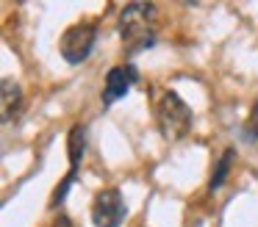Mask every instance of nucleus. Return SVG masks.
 Listing matches in <instances>:
<instances>
[{
  "mask_svg": "<svg viewBox=\"0 0 258 227\" xmlns=\"http://www.w3.org/2000/svg\"><path fill=\"white\" fill-rule=\"evenodd\" d=\"M119 33L131 53L156 44V6L153 3H131L119 14Z\"/></svg>",
  "mask_w": 258,
  "mask_h": 227,
  "instance_id": "f257e3e1",
  "label": "nucleus"
},
{
  "mask_svg": "<svg viewBox=\"0 0 258 227\" xmlns=\"http://www.w3.org/2000/svg\"><path fill=\"white\" fill-rule=\"evenodd\" d=\"M95 42H97V28L92 22H78V25L64 31L61 42H58V50H61L67 64H81V61L89 58Z\"/></svg>",
  "mask_w": 258,
  "mask_h": 227,
  "instance_id": "7ed1b4c3",
  "label": "nucleus"
},
{
  "mask_svg": "<svg viewBox=\"0 0 258 227\" xmlns=\"http://www.w3.org/2000/svg\"><path fill=\"white\" fill-rule=\"evenodd\" d=\"M92 219L95 227H119L125 219V202L117 188H103L92 202Z\"/></svg>",
  "mask_w": 258,
  "mask_h": 227,
  "instance_id": "20e7f679",
  "label": "nucleus"
},
{
  "mask_svg": "<svg viewBox=\"0 0 258 227\" xmlns=\"http://www.w3.org/2000/svg\"><path fill=\"white\" fill-rule=\"evenodd\" d=\"M136 81H139V69H136L134 64L108 69L106 83H103V103H106V105L117 103L119 97H125V94L131 92V86H134Z\"/></svg>",
  "mask_w": 258,
  "mask_h": 227,
  "instance_id": "39448f33",
  "label": "nucleus"
},
{
  "mask_svg": "<svg viewBox=\"0 0 258 227\" xmlns=\"http://www.w3.org/2000/svg\"><path fill=\"white\" fill-rule=\"evenodd\" d=\"M0 105H3V125L14 119L20 114V105H23V92L14 81H3L0 86Z\"/></svg>",
  "mask_w": 258,
  "mask_h": 227,
  "instance_id": "423d86ee",
  "label": "nucleus"
},
{
  "mask_svg": "<svg viewBox=\"0 0 258 227\" xmlns=\"http://www.w3.org/2000/svg\"><path fill=\"white\" fill-rule=\"evenodd\" d=\"M156 119H158V130L167 141H178L189 133L191 127V108L180 100L178 92H167L158 103L156 111Z\"/></svg>",
  "mask_w": 258,
  "mask_h": 227,
  "instance_id": "f03ea898",
  "label": "nucleus"
},
{
  "mask_svg": "<svg viewBox=\"0 0 258 227\" xmlns=\"http://www.w3.org/2000/svg\"><path fill=\"white\" fill-rule=\"evenodd\" d=\"M233 158H236V153L228 147V149L222 153V158L217 161V166H214V175H211V180H208V191H217V188L225 183V177H228V172H230Z\"/></svg>",
  "mask_w": 258,
  "mask_h": 227,
  "instance_id": "0eeeda50",
  "label": "nucleus"
},
{
  "mask_svg": "<svg viewBox=\"0 0 258 227\" xmlns=\"http://www.w3.org/2000/svg\"><path fill=\"white\" fill-rule=\"evenodd\" d=\"M258 136V100L250 111V119H247V138H255Z\"/></svg>",
  "mask_w": 258,
  "mask_h": 227,
  "instance_id": "6e6552de",
  "label": "nucleus"
}]
</instances>
